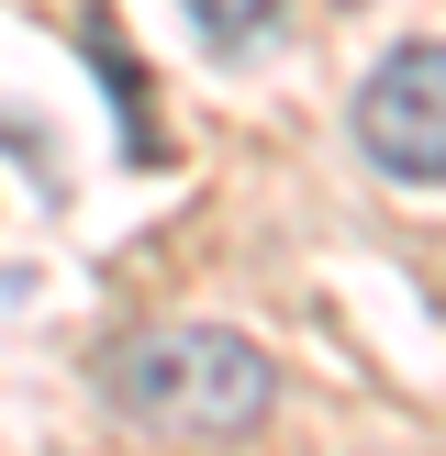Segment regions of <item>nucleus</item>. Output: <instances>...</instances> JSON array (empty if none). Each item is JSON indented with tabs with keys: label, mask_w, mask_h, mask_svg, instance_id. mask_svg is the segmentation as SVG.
<instances>
[{
	"label": "nucleus",
	"mask_w": 446,
	"mask_h": 456,
	"mask_svg": "<svg viewBox=\"0 0 446 456\" xmlns=\"http://www.w3.org/2000/svg\"><path fill=\"white\" fill-rule=\"evenodd\" d=\"M112 412L145 423V435H178V445H235L268 423L279 401V368H268L245 334L223 323H156L134 346H112Z\"/></svg>",
	"instance_id": "obj_1"
},
{
	"label": "nucleus",
	"mask_w": 446,
	"mask_h": 456,
	"mask_svg": "<svg viewBox=\"0 0 446 456\" xmlns=\"http://www.w3.org/2000/svg\"><path fill=\"white\" fill-rule=\"evenodd\" d=\"M357 145H368L379 178H413V190L446 178V45H401V56L368 67V89H357Z\"/></svg>",
	"instance_id": "obj_2"
},
{
	"label": "nucleus",
	"mask_w": 446,
	"mask_h": 456,
	"mask_svg": "<svg viewBox=\"0 0 446 456\" xmlns=\"http://www.w3.org/2000/svg\"><path fill=\"white\" fill-rule=\"evenodd\" d=\"M190 22H201V45H223V56H245V45L268 34V0H190Z\"/></svg>",
	"instance_id": "obj_3"
}]
</instances>
